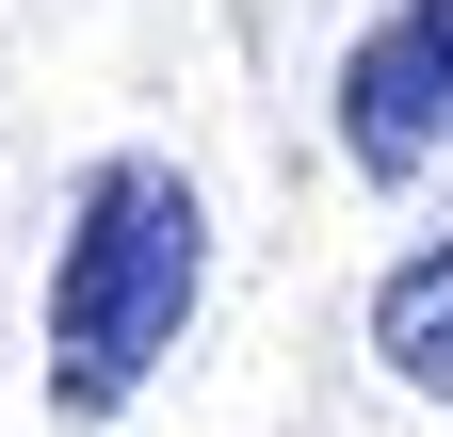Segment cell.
Masks as SVG:
<instances>
[{"instance_id":"1","label":"cell","mask_w":453,"mask_h":437,"mask_svg":"<svg viewBox=\"0 0 453 437\" xmlns=\"http://www.w3.org/2000/svg\"><path fill=\"white\" fill-rule=\"evenodd\" d=\"M211 308V195L179 179L162 146H97L65 179V227H49V405L65 421H130L162 389V356L195 341Z\"/></svg>"},{"instance_id":"2","label":"cell","mask_w":453,"mask_h":437,"mask_svg":"<svg viewBox=\"0 0 453 437\" xmlns=\"http://www.w3.org/2000/svg\"><path fill=\"white\" fill-rule=\"evenodd\" d=\"M324 114H340V162H357L372 195H421L453 162V0H388V17L340 49Z\"/></svg>"},{"instance_id":"3","label":"cell","mask_w":453,"mask_h":437,"mask_svg":"<svg viewBox=\"0 0 453 437\" xmlns=\"http://www.w3.org/2000/svg\"><path fill=\"white\" fill-rule=\"evenodd\" d=\"M372 356L405 372L421 405H453V227H437V243H405V259L372 276Z\"/></svg>"}]
</instances>
